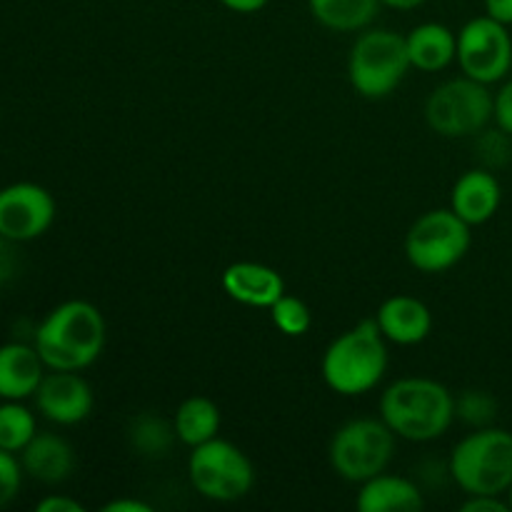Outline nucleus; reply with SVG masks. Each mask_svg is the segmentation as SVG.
Instances as JSON below:
<instances>
[{
    "instance_id": "1",
    "label": "nucleus",
    "mask_w": 512,
    "mask_h": 512,
    "mask_svg": "<svg viewBox=\"0 0 512 512\" xmlns=\"http://www.w3.org/2000/svg\"><path fill=\"white\" fill-rule=\"evenodd\" d=\"M35 350L48 370H85L105 348V318L88 300H65L35 330Z\"/></svg>"
},
{
    "instance_id": "2",
    "label": "nucleus",
    "mask_w": 512,
    "mask_h": 512,
    "mask_svg": "<svg viewBox=\"0 0 512 512\" xmlns=\"http://www.w3.org/2000/svg\"><path fill=\"white\" fill-rule=\"evenodd\" d=\"M380 418L398 438L430 443L453 425L455 398L433 378H400L380 398Z\"/></svg>"
},
{
    "instance_id": "3",
    "label": "nucleus",
    "mask_w": 512,
    "mask_h": 512,
    "mask_svg": "<svg viewBox=\"0 0 512 512\" xmlns=\"http://www.w3.org/2000/svg\"><path fill=\"white\" fill-rule=\"evenodd\" d=\"M388 370V345L378 320L365 318L340 333L323 355V378L333 393L355 398L378 388Z\"/></svg>"
},
{
    "instance_id": "4",
    "label": "nucleus",
    "mask_w": 512,
    "mask_h": 512,
    "mask_svg": "<svg viewBox=\"0 0 512 512\" xmlns=\"http://www.w3.org/2000/svg\"><path fill=\"white\" fill-rule=\"evenodd\" d=\"M450 475L465 495H503L512 485V433L478 428L450 453Z\"/></svg>"
},
{
    "instance_id": "5",
    "label": "nucleus",
    "mask_w": 512,
    "mask_h": 512,
    "mask_svg": "<svg viewBox=\"0 0 512 512\" xmlns=\"http://www.w3.org/2000/svg\"><path fill=\"white\" fill-rule=\"evenodd\" d=\"M413 68L405 35L388 28H365L350 48L348 78L358 95L368 100L388 98Z\"/></svg>"
},
{
    "instance_id": "6",
    "label": "nucleus",
    "mask_w": 512,
    "mask_h": 512,
    "mask_svg": "<svg viewBox=\"0 0 512 512\" xmlns=\"http://www.w3.org/2000/svg\"><path fill=\"white\" fill-rule=\"evenodd\" d=\"M395 438L398 435L383 418L350 420L330 440V465L348 483H365L385 473L395 455Z\"/></svg>"
},
{
    "instance_id": "7",
    "label": "nucleus",
    "mask_w": 512,
    "mask_h": 512,
    "mask_svg": "<svg viewBox=\"0 0 512 512\" xmlns=\"http://www.w3.org/2000/svg\"><path fill=\"white\" fill-rule=\"evenodd\" d=\"M495 118V95L473 78H455L438 85L425 100V120L443 138H470L483 133Z\"/></svg>"
},
{
    "instance_id": "8",
    "label": "nucleus",
    "mask_w": 512,
    "mask_h": 512,
    "mask_svg": "<svg viewBox=\"0 0 512 512\" xmlns=\"http://www.w3.org/2000/svg\"><path fill=\"white\" fill-rule=\"evenodd\" d=\"M470 225L453 208L428 210L410 225L405 255L420 273H445L468 255Z\"/></svg>"
},
{
    "instance_id": "9",
    "label": "nucleus",
    "mask_w": 512,
    "mask_h": 512,
    "mask_svg": "<svg viewBox=\"0 0 512 512\" xmlns=\"http://www.w3.org/2000/svg\"><path fill=\"white\" fill-rule=\"evenodd\" d=\"M188 478L203 498L235 503L253 490L255 470L238 445L213 438L193 448L188 458Z\"/></svg>"
},
{
    "instance_id": "10",
    "label": "nucleus",
    "mask_w": 512,
    "mask_h": 512,
    "mask_svg": "<svg viewBox=\"0 0 512 512\" xmlns=\"http://www.w3.org/2000/svg\"><path fill=\"white\" fill-rule=\"evenodd\" d=\"M460 70L478 83H498L512 68V38L508 25L498 23L490 15H480L463 25L458 33Z\"/></svg>"
},
{
    "instance_id": "11",
    "label": "nucleus",
    "mask_w": 512,
    "mask_h": 512,
    "mask_svg": "<svg viewBox=\"0 0 512 512\" xmlns=\"http://www.w3.org/2000/svg\"><path fill=\"white\" fill-rule=\"evenodd\" d=\"M55 198L38 183H13L0 188V235L13 243L40 238L53 225Z\"/></svg>"
},
{
    "instance_id": "12",
    "label": "nucleus",
    "mask_w": 512,
    "mask_h": 512,
    "mask_svg": "<svg viewBox=\"0 0 512 512\" xmlns=\"http://www.w3.org/2000/svg\"><path fill=\"white\" fill-rule=\"evenodd\" d=\"M35 405L55 425H78L93 413V388L78 370H53L35 390Z\"/></svg>"
},
{
    "instance_id": "13",
    "label": "nucleus",
    "mask_w": 512,
    "mask_h": 512,
    "mask_svg": "<svg viewBox=\"0 0 512 512\" xmlns=\"http://www.w3.org/2000/svg\"><path fill=\"white\" fill-rule=\"evenodd\" d=\"M220 283L230 300L248 305V308L270 310L275 300L285 295V283L278 270L263 263H253V260L228 265Z\"/></svg>"
},
{
    "instance_id": "14",
    "label": "nucleus",
    "mask_w": 512,
    "mask_h": 512,
    "mask_svg": "<svg viewBox=\"0 0 512 512\" xmlns=\"http://www.w3.org/2000/svg\"><path fill=\"white\" fill-rule=\"evenodd\" d=\"M20 465L28 478L43 485H58L73 475L75 450L55 433H35V438L20 450Z\"/></svg>"
},
{
    "instance_id": "15",
    "label": "nucleus",
    "mask_w": 512,
    "mask_h": 512,
    "mask_svg": "<svg viewBox=\"0 0 512 512\" xmlns=\"http://www.w3.org/2000/svg\"><path fill=\"white\" fill-rule=\"evenodd\" d=\"M380 330H383L385 340L395 345H418L433 330V315L423 300L413 298V295H393L380 305L378 315Z\"/></svg>"
},
{
    "instance_id": "16",
    "label": "nucleus",
    "mask_w": 512,
    "mask_h": 512,
    "mask_svg": "<svg viewBox=\"0 0 512 512\" xmlns=\"http://www.w3.org/2000/svg\"><path fill=\"white\" fill-rule=\"evenodd\" d=\"M503 190H500L498 178L490 170L475 168L468 170L453 185L450 195V208L460 215L468 225H483L498 213Z\"/></svg>"
},
{
    "instance_id": "17",
    "label": "nucleus",
    "mask_w": 512,
    "mask_h": 512,
    "mask_svg": "<svg viewBox=\"0 0 512 512\" xmlns=\"http://www.w3.org/2000/svg\"><path fill=\"white\" fill-rule=\"evenodd\" d=\"M45 378V363L35 345H0V400L33 398Z\"/></svg>"
},
{
    "instance_id": "18",
    "label": "nucleus",
    "mask_w": 512,
    "mask_h": 512,
    "mask_svg": "<svg viewBox=\"0 0 512 512\" xmlns=\"http://www.w3.org/2000/svg\"><path fill=\"white\" fill-rule=\"evenodd\" d=\"M355 505L360 512H418L423 510L425 500L413 480L380 473L360 483Z\"/></svg>"
},
{
    "instance_id": "19",
    "label": "nucleus",
    "mask_w": 512,
    "mask_h": 512,
    "mask_svg": "<svg viewBox=\"0 0 512 512\" xmlns=\"http://www.w3.org/2000/svg\"><path fill=\"white\" fill-rule=\"evenodd\" d=\"M413 68L423 73L445 70L458 55V35L443 23H423L405 35Z\"/></svg>"
},
{
    "instance_id": "20",
    "label": "nucleus",
    "mask_w": 512,
    "mask_h": 512,
    "mask_svg": "<svg viewBox=\"0 0 512 512\" xmlns=\"http://www.w3.org/2000/svg\"><path fill=\"white\" fill-rule=\"evenodd\" d=\"M223 418H220V408L205 395H190L175 410V433L178 440L188 448H198V445L208 443V440L218 438V430Z\"/></svg>"
},
{
    "instance_id": "21",
    "label": "nucleus",
    "mask_w": 512,
    "mask_h": 512,
    "mask_svg": "<svg viewBox=\"0 0 512 512\" xmlns=\"http://www.w3.org/2000/svg\"><path fill=\"white\" fill-rule=\"evenodd\" d=\"M380 0H308L313 18L335 33H358L378 18Z\"/></svg>"
},
{
    "instance_id": "22",
    "label": "nucleus",
    "mask_w": 512,
    "mask_h": 512,
    "mask_svg": "<svg viewBox=\"0 0 512 512\" xmlns=\"http://www.w3.org/2000/svg\"><path fill=\"white\" fill-rule=\"evenodd\" d=\"M178 433H175V425H170L168 420L160 418L155 413H140L135 415L133 423L128 428V443L140 458L148 460H160L165 455H170Z\"/></svg>"
},
{
    "instance_id": "23",
    "label": "nucleus",
    "mask_w": 512,
    "mask_h": 512,
    "mask_svg": "<svg viewBox=\"0 0 512 512\" xmlns=\"http://www.w3.org/2000/svg\"><path fill=\"white\" fill-rule=\"evenodd\" d=\"M38 433L35 415L23 405V400H3L0 405V448L20 455V450Z\"/></svg>"
},
{
    "instance_id": "24",
    "label": "nucleus",
    "mask_w": 512,
    "mask_h": 512,
    "mask_svg": "<svg viewBox=\"0 0 512 512\" xmlns=\"http://www.w3.org/2000/svg\"><path fill=\"white\" fill-rule=\"evenodd\" d=\"M270 318H273L275 328L283 335H288V338H300L313 325V313H310L308 305L288 293L275 300L273 308H270Z\"/></svg>"
},
{
    "instance_id": "25",
    "label": "nucleus",
    "mask_w": 512,
    "mask_h": 512,
    "mask_svg": "<svg viewBox=\"0 0 512 512\" xmlns=\"http://www.w3.org/2000/svg\"><path fill=\"white\" fill-rule=\"evenodd\" d=\"M455 418H463L475 428H485L495 418V400L480 390H470L463 398L455 400Z\"/></svg>"
},
{
    "instance_id": "26",
    "label": "nucleus",
    "mask_w": 512,
    "mask_h": 512,
    "mask_svg": "<svg viewBox=\"0 0 512 512\" xmlns=\"http://www.w3.org/2000/svg\"><path fill=\"white\" fill-rule=\"evenodd\" d=\"M23 465L20 458H15V453L0 448V510L8 508L20 493V485H23Z\"/></svg>"
},
{
    "instance_id": "27",
    "label": "nucleus",
    "mask_w": 512,
    "mask_h": 512,
    "mask_svg": "<svg viewBox=\"0 0 512 512\" xmlns=\"http://www.w3.org/2000/svg\"><path fill=\"white\" fill-rule=\"evenodd\" d=\"M495 120H498V128L512 138V78L495 95Z\"/></svg>"
},
{
    "instance_id": "28",
    "label": "nucleus",
    "mask_w": 512,
    "mask_h": 512,
    "mask_svg": "<svg viewBox=\"0 0 512 512\" xmlns=\"http://www.w3.org/2000/svg\"><path fill=\"white\" fill-rule=\"evenodd\" d=\"M468 503H463V512H508V500H500V495H468Z\"/></svg>"
},
{
    "instance_id": "29",
    "label": "nucleus",
    "mask_w": 512,
    "mask_h": 512,
    "mask_svg": "<svg viewBox=\"0 0 512 512\" xmlns=\"http://www.w3.org/2000/svg\"><path fill=\"white\" fill-rule=\"evenodd\" d=\"M38 512H83L85 505L78 500L68 498V495H48L35 505Z\"/></svg>"
},
{
    "instance_id": "30",
    "label": "nucleus",
    "mask_w": 512,
    "mask_h": 512,
    "mask_svg": "<svg viewBox=\"0 0 512 512\" xmlns=\"http://www.w3.org/2000/svg\"><path fill=\"white\" fill-rule=\"evenodd\" d=\"M13 240L3 238L0 235V283L10 278L15 273V248H13Z\"/></svg>"
},
{
    "instance_id": "31",
    "label": "nucleus",
    "mask_w": 512,
    "mask_h": 512,
    "mask_svg": "<svg viewBox=\"0 0 512 512\" xmlns=\"http://www.w3.org/2000/svg\"><path fill=\"white\" fill-rule=\"evenodd\" d=\"M485 15L503 25H512V0H485Z\"/></svg>"
},
{
    "instance_id": "32",
    "label": "nucleus",
    "mask_w": 512,
    "mask_h": 512,
    "mask_svg": "<svg viewBox=\"0 0 512 512\" xmlns=\"http://www.w3.org/2000/svg\"><path fill=\"white\" fill-rule=\"evenodd\" d=\"M103 512H153L148 503L143 500H135V498H120V500H110L105 505Z\"/></svg>"
},
{
    "instance_id": "33",
    "label": "nucleus",
    "mask_w": 512,
    "mask_h": 512,
    "mask_svg": "<svg viewBox=\"0 0 512 512\" xmlns=\"http://www.w3.org/2000/svg\"><path fill=\"white\" fill-rule=\"evenodd\" d=\"M220 3H223L228 10H233V13L250 15V13H260V10L268 5V0H220Z\"/></svg>"
},
{
    "instance_id": "34",
    "label": "nucleus",
    "mask_w": 512,
    "mask_h": 512,
    "mask_svg": "<svg viewBox=\"0 0 512 512\" xmlns=\"http://www.w3.org/2000/svg\"><path fill=\"white\" fill-rule=\"evenodd\" d=\"M380 3L388 5V8H395V10H413V8H420L425 0H380Z\"/></svg>"
},
{
    "instance_id": "35",
    "label": "nucleus",
    "mask_w": 512,
    "mask_h": 512,
    "mask_svg": "<svg viewBox=\"0 0 512 512\" xmlns=\"http://www.w3.org/2000/svg\"><path fill=\"white\" fill-rule=\"evenodd\" d=\"M505 495H508V503H510V510H512V485H510L508 493H505Z\"/></svg>"
}]
</instances>
